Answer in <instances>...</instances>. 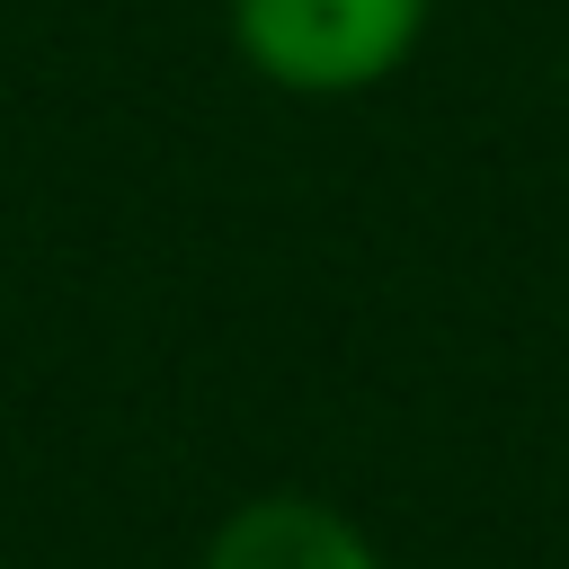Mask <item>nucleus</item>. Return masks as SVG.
Returning a JSON list of instances; mask_svg holds the SVG:
<instances>
[{
	"label": "nucleus",
	"mask_w": 569,
	"mask_h": 569,
	"mask_svg": "<svg viewBox=\"0 0 569 569\" xmlns=\"http://www.w3.org/2000/svg\"><path fill=\"white\" fill-rule=\"evenodd\" d=\"M436 0H231V53L284 98H365L427 44Z\"/></svg>",
	"instance_id": "nucleus-1"
},
{
	"label": "nucleus",
	"mask_w": 569,
	"mask_h": 569,
	"mask_svg": "<svg viewBox=\"0 0 569 569\" xmlns=\"http://www.w3.org/2000/svg\"><path fill=\"white\" fill-rule=\"evenodd\" d=\"M196 569H382V551L347 507L311 489H258L204 533Z\"/></svg>",
	"instance_id": "nucleus-2"
}]
</instances>
